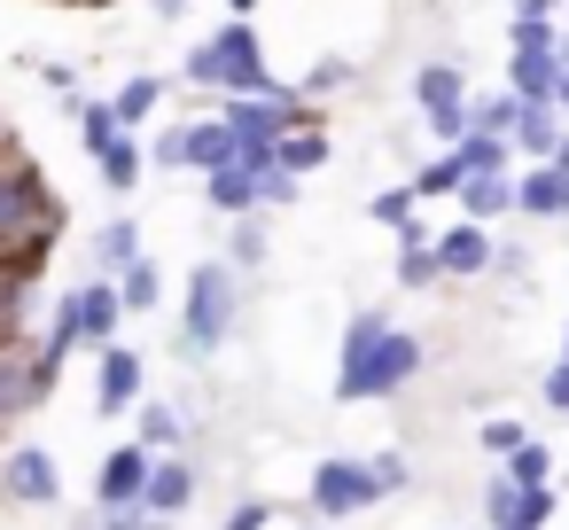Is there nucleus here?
<instances>
[{
	"instance_id": "f257e3e1",
	"label": "nucleus",
	"mask_w": 569,
	"mask_h": 530,
	"mask_svg": "<svg viewBox=\"0 0 569 530\" xmlns=\"http://www.w3.org/2000/svg\"><path fill=\"white\" fill-rule=\"evenodd\" d=\"M421 336L398 328L390 312H351L343 336H336V398L359 406V398H398L413 374H421Z\"/></svg>"
},
{
	"instance_id": "f03ea898",
	"label": "nucleus",
	"mask_w": 569,
	"mask_h": 530,
	"mask_svg": "<svg viewBox=\"0 0 569 530\" xmlns=\"http://www.w3.org/2000/svg\"><path fill=\"white\" fill-rule=\"evenodd\" d=\"M180 79L203 87V94H266L273 87V48H266V32L250 17H227L211 40L188 48V71Z\"/></svg>"
},
{
	"instance_id": "7ed1b4c3",
	"label": "nucleus",
	"mask_w": 569,
	"mask_h": 530,
	"mask_svg": "<svg viewBox=\"0 0 569 530\" xmlns=\"http://www.w3.org/2000/svg\"><path fill=\"white\" fill-rule=\"evenodd\" d=\"M234 320H242V273L227 258L188 266V281H180V359H211L234 336Z\"/></svg>"
},
{
	"instance_id": "20e7f679",
	"label": "nucleus",
	"mask_w": 569,
	"mask_h": 530,
	"mask_svg": "<svg viewBox=\"0 0 569 530\" xmlns=\"http://www.w3.org/2000/svg\"><path fill=\"white\" fill-rule=\"evenodd\" d=\"M468 102H476V94H468V71H460L452 56H421V63H413V110L429 118V133H437L445 149L468 133Z\"/></svg>"
},
{
	"instance_id": "39448f33",
	"label": "nucleus",
	"mask_w": 569,
	"mask_h": 530,
	"mask_svg": "<svg viewBox=\"0 0 569 530\" xmlns=\"http://www.w3.org/2000/svg\"><path fill=\"white\" fill-rule=\"evenodd\" d=\"M561 79V24H515L507 40V94L515 102H553Z\"/></svg>"
},
{
	"instance_id": "423d86ee",
	"label": "nucleus",
	"mask_w": 569,
	"mask_h": 530,
	"mask_svg": "<svg viewBox=\"0 0 569 530\" xmlns=\"http://www.w3.org/2000/svg\"><path fill=\"white\" fill-rule=\"evenodd\" d=\"M305 507H312L320 522H343V514H367V507H382V483L367 476V460H351V452H328V460L312 468V491H305Z\"/></svg>"
},
{
	"instance_id": "0eeeda50",
	"label": "nucleus",
	"mask_w": 569,
	"mask_h": 530,
	"mask_svg": "<svg viewBox=\"0 0 569 530\" xmlns=\"http://www.w3.org/2000/svg\"><path fill=\"white\" fill-rule=\"evenodd\" d=\"M0 499H9V507H56L63 499L56 452L48 444H9V452H0Z\"/></svg>"
},
{
	"instance_id": "6e6552de",
	"label": "nucleus",
	"mask_w": 569,
	"mask_h": 530,
	"mask_svg": "<svg viewBox=\"0 0 569 530\" xmlns=\"http://www.w3.org/2000/svg\"><path fill=\"white\" fill-rule=\"evenodd\" d=\"M149 398V367L133 343H102L94 351V413H133Z\"/></svg>"
},
{
	"instance_id": "1a4fd4ad",
	"label": "nucleus",
	"mask_w": 569,
	"mask_h": 530,
	"mask_svg": "<svg viewBox=\"0 0 569 530\" xmlns=\"http://www.w3.org/2000/svg\"><path fill=\"white\" fill-rule=\"evenodd\" d=\"M196 483H203V476H196L188 452H149V476H141V499H133V507H149L157 522H180V514L196 507Z\"/></svg>"
},
{
	"instance_id": "9d476101",
	"label": "nucleus",
	"mask_w": 569,
	"mask_h": 530,
	"mask_svg": "<svg viewBox=\"0 0 569 530\" xmlns=\"http://www.w3.org/2000/svg\"><path fill=\"white\" fill-rule=\"evenodd\" d=\"M429 258H437L445 281H483V273H491V227L452 219L445 234H429Z\"/></svg>"
},
{
	"instance_id": "9b49d317",
	"label": "nucleus",
	"mask_w": 569,
	"mask_h": 530,
	"mask_svg": "<svg viewBox=\"0 0 569 530\" xmlns=\"http://www.w3.org/2000/svg\"><path fill=\"white\" fill-rule=\"evenodd\" d=\"M569 133V118L553 110V102H515V118H507V157H522V164H546L553 157V141Z\"/></svg>"
},
{
	"instance_id": "f8f14e48",
	"label": "nucleus",
	"mask_w": 569,
	"mask_h": 530,
	"mask_svg": "<svg viewBox=\"0 0 569 530\" xmlns=\"http://www.w3.org/2000/svg\"><path fill=\"white\" fill-rule=\"evenodd\" d=\"M273 164H281V172H289V180H312V172H320V164H336V133H328V126H320V110H312V118H305V126H289V133H281V141H273Z\"/></svg>"
},
{
	"instance_id": "ddd939ff",
	"label": "nucleus",
	"mask_w": 569,
	"mask_h": 530,
	"mask_svg": "<svg viewBox=\"0 0 569 530\" xmlns=\"http://www.w3.org/2000/svg\"><path fill=\"white\" fill-rule=\"evenodd\" d=\"M141 250H149V242H141V227H133L126 211H118V219H102V227L87 234V266H94V281H118Z\"/></svg>"
},
{
	"instance_id": "4468645a",
	"label": "nucleus",
	"mask_w": 569,
	"mask_h": 530,
	"mask_svg": "<svg viewBox=\"0 0 569 530\" xmlns=\"http://www.w3.org/2000/svg\"><path fill=\"white\" fill-rule=\"evenodd\" d=\"M569 203V172L561 164H522L515 172V219H561Z\"/></svg>"
},
{
	"instance_id": "2eb2a0df",
	"label": "nucleus",
	"mask_w": 569,
	"mask_h": 530,
	"mask_svg": "<svg viewBox=\"0 0 569 530\" xmlns=\"http://www.w3.org/2000/svg\"><path fill=\"white\" fill-rule=\"evenodd\" d=\"M452 196H460V219L491 227V219H507V211H515V164H507V172H468Z\"/></svg>"
},
{
	"instance_id": "dca6fc26",
	"label": "nucleus",
	"mask_w": 569,
	"mask_h": 530,
	"mask_svg": "<svg viewBox=\"0 0 569 530\" xmlns=\"http://www.w3.org/2000/svg\"><path fill=\"white\" fill-rule=\"evenodd\" d=\"M141 476H149V452H141V444H118V452L94 468V507H133V499H141Z\"/></svg>"
},
{
	"instance_id": "f3484780",
	"label": "nucleus",
	"mask_w": 569,
	"mask_h": 530,
	"mask_svg": "<svg viewBox=\"0 0 569 530\" xmlns=\"http://www.w3.org/2000/svg\"><path fill=\"white\" fill-rule=\"evenodd\" d=\"M164 94H172V87H164L157 71H133V79H126V87L110 94V118H118L126 133H141V126H149V118L164 110Z\"/></svg>"
},
{
	"instance_id": "a211bd4d",
	"label": "nucleus",
	"mask_w": 569,
	"mask_h": 530,
	"mask_svg": "<svg viewBox=\"0 0 569 530\" xmlns=\"http://www.w3.org/2000/svg\"><path fill=\"white\" fill-rule=\"evenodd\" d=\"M87 164L102 172V188H110V196H133V188H141V172H149V157H141V133H118V141H110V149H94Z\"/></svg>"
},
{
	"instance_id": "6ab92c4d",
	"label": "nucleus",
	"mask_w": 569,
	"mask_h": 530,
	"mask_svg": "<svg viewBox=\"0 0 569 530\" xmlns=\"http://www.w3.org/2000/svg\"><path fill=\"white\" fill-rule=\"evenodd\" d=\"M133 444H141V452H180V444H188V421H180V406H164V398H141V406H133Z\"/></svg>"
},
{
	"instance_id": "aec40b11",
	"label": "nucleus",
	"mask_w": 569,
	"mask_h": 530,
	"mask_svg": "<svg viewBox=\"0 0 569 530\" xmlns=\"http://www.w3.org/2000/svg\"><path fill=\"white\" fill-rule=\"evenodd\" d=\"M219 258H227V266H234L242 281H250V273H266V266H273V234H266V219H258V211H242Z\"/></svg>"
},
{
	"instance_id": "412c9836",
	"label": "nucleus",
	"mask_w": 569,
	"mask_h": 530,
	"mask_svg": "<svg viewBox=\"0 0 569 530\" xmlns=\"http://www.w3.org/2000/svg\"><path fill=\"white\" fill-rule=\"evenodd\" d=\"M445 157H452V172H460V180H468V172H507V164H515V157H507V141H499V133H476V126H468Z\"/></svg>"
},
{
	"instance_id": "4be33fe9",
	"label": "nucleus",
	"mask_w": 569,
	"mask_h": 530,
	"mask_svg": "<svg viewBox=\"0 0 569 530\" xmlns=\"http://www.w3.org/2000/svg\"><path fill=\"white\" fill-rule=\"evenodd\" d=\"M110 289H118V304H126V312H157V304H164V273H157V258H149V250H141Z\"/></svg>"
},
{
	"instance_id": "5701e85b",
	"label": "nucleus",
	"mask_w": 569,
	"mask_h": 530,
	"mask_svg": "<svg viewBox=\"0 0 569 530\" xmlns=\"http://www.w3.org/2000/svg\"><path fill=\"white\" fill-rule=\"evenodd\" d=\"M390 273H398V289H437V281H445V273H437V258H429V234H421V227H413V234H398Z\"/></svg>"
},
{
	"instance_id": "b1692460",
	"label": "nucleus",
	"mask_w": 569,
	"mask_h": 530,
	"mask_svg": "<svg viewBox=\"0 0 569 530\" xmlns=\"http://www.w3.org/2000/svg\"><path fill=\"white\" fill-rule=\"evenodd\" d=\"M499 476L515 483V491H530V483H553V444H538V437H522L507 460H499Z\"/></svg>"
},
{
	"instance_id": "393cba45",
	"label": "nucleus",
	"mask_w": 569,
	"mask_h": 530,
	"mask_svg": "<svg viewBox=\"0 0 569 530\" xmlns=\"http://www.w3.org/2000/svg\"><path fill=\"white\" fill-rule=\"evenodd\" d=\"M413 211H421L413 180H398V188H375V196H367V219H375V227H398V234H413Z\"/></svg>"
},
{
	"instance_id": "a878e982",
	"label": "nucleus",
	"mask_w": 569,
	"mask_h": 530,
	"mask_svg": "<svg viewBox=\"0 0 569 530\" xmlns=\"http://www.w3.org/2000/svg\"><path fill=\"white\" fill-rule=\"evenodd\" d=\"M546 522H553V483L515 491V530H546Z\"/></svg>"
},
{
	"instance_id": "bb28decb",
	"label": "nucleus",
	"mask_w": 569,
	"mask_h": 530,
	"mask_svg": "<svg viewBox=\"0 0 569 530\" xmlns=\"http://www.w3.org/2000/svg\"><path fill=\"white\" fill-rule=\"evenodd\" d=\"M452 188H460V172H452V157H429V164L413 172V196H421V203H429V196H452Z\"/></svg>"
},
{
	"instance_id": "cd10ccee",
	"label": "nucleus",
	"mask_w": 569,
	"mask_h": 530,
	"mask_svg": "<svg viewBox=\"0 0 569 530\" xmlns=\"http://www.w3.org/2000/svg\"><path fill=\"white\" fill-rule=\"evenodd\" d=\"M367 476H375L382 491H406V483H413V468H406V452H367Z\"/></svg>"
},
{
	"instance_id": "c85d7f7f",
	"label": "nucleus",
	"mask_w": 569,
	"mask_h": 530,
	"mask_svg": "<svg viewBox=\"0 0 569 530\" xmlns=\"http://www.w3.org/2000/svg\"><path fill=\"white\" fill-rule=\"evenodd\" d=\"M94 530H172V522H157L149 507H102V514H94Z\"/></svg>"
},
{
	"instance_id": "c756f323",
	"label": "nucleus",
	"mask_w": 569,
	"mask_h": 530,
	"mask_svg": "<svg viewBox=\"0 0 569 530\" xmlns=\"http://www.w3.org/2000/svg\"><path fill=\"white\" fill-rule=\"evenodd\" d=\"M522 437H530V429H522V421H507V413H499V421H483V452H491V460H507Z\"/></svg>"
},
{
	"instance_id": "7c9ffc66",
	"label": "nucleus",
	"mask_w": 569,
	"mask_h": 530,
	"mask_svg": "<svg viewBox=\"0 0 569 530\" xmlns=\"http://www.w3.org/2000/svg\"><path fill=\"white\" fill-rule=\"evenodd\" d=\"M483 522H491V530L515 522V483H507V476H491V491H483Z\"/></svg>"
},
{
	"instance_id": "2f4dec72",
	"label": "nucleus",
	"mask_w": 569,
	"mask_h": 530,
	"mask_svg": "<svg viewBox=\"0 0 569 530\" xmlns=\"http://www.w3.org/2000/svg\"><path fill=\"white\" fill-rule=\"evenodd\" d=\"M219 530H273V499H234V514Z\"/></svg>"
},
{
	"instance_id": "473e14b6",
	"label": "nucleus",
	"mask_w": 569,
	"mask_h": 530,
	"mask_svg": "<svg viewBox=\"0 0 569 530\" xmlns=\"http://www.w3.org/2000/svg\"><path fill=\"white\" fill-rule=\"evenodd\" d=\"M40 87H48V94H79V63H56V56H48V63H40Z\"/></svg>"
},
{
	"instance_id": "72a5a7b5",
	"label": "nucleus",
	"mask_w": 569,
	"mask_h": 530,
	"mask_svg": "<svg viewBox=\"0 0 569 530\" xmlns=\"http://www.w3.org/2000/svg\"><path fill=\"white\" fill-rule=\"evenodd\" d=\"M538 398H546L553 413H569V359H553V367H546V390H538Z\"/></svg>"
},
{
	"instance_id": "f704fd0d",
	"label": "nucleus",
	"mask_w": 569,
	"mask_h": 530,
	"mask_svg": "<svg viewBox=\"0 0 569 530\" xmlns=\"http://www.w3.org/2000/svg\"><path fill=\"white\" fill-rule=\"evenodd\" d=\"M561 0H515V24H553Z\"/></svg>"
},
{
	"instance_id": "c9c22d12",
	"label": "nucleus",
	"mask_w": 569,
	"mask_h": 530,
	"mask_svg": "<svg viewBox=\"0 0 569 530\" xmlns=\"http://www.w3.org/2000/svg\"><path fill=\"white\" fill-rule=\"evenodd\" d=\"M553 110L569 118V32H561V79H553Z\"/></svg>"
},
{
	"instance_id": "e433bc0d",
	"label": "nucleus",
	"mask_w": 569,
	"mask_h": 530,
	"mask_svg": "<svg viewBox=\"0 0 569 530\" xmlns=\"http://www.w3.org/2000/svg\"><path fill=\"white\" fill-rule=\"evenodd\" d=\"M149 17H157V24H180V17H188V0H149Z\"/></svg>"
},
{
	"instance_id": "4c0bfd02",
	"label": "nucleus",
	"mask_w": 569,
	"mask_h": 530,
	"mask_svg": "<svg viewBox=\"0 0 569 530\" xmlns=\"http://www.w3.org/2000/svg\"><path fill=\"white\" fill-rule=\"evenodd\" d=\"M258 9H266V0H227V17H250V24H258Z\"/></svg>"
},
{
	"instance_id": "58836bf2",
	"label": "nucleus",
	"mask_w": 569,
	"mask_h": 530,
	"mask_svg": "<svg viewBox=\"0 0 569 530\" xmlns=\"http://www.w3.org/2000/svg\"><path fill=\"white\" fill-rule=\"evenodd\" d=\"M561 359H569V336H561Z\"/></svg>"
},
{
	"instance_id": "ea45409f",
	"label": "nucleus",
	"mask_w": 569,
	"mask_h": 530,
	"mask_svg": "<svg viewBox=\"0 0 569 530\" xmlns=\"http://www.w3.org/2000/svg\"><path fill=\"white\" fill-rule=\"evenodd\" d=\"M561 219H569V203H561Z\"/></svg>"
},
{
	"instance_id": "a19ab883",
	"label": "nucleus",
	"mask_w": 569,
	"mask_h": 530,
	"mask_svg": "<svg viewBox=\"0 0 569 530\" xmlns=\"http://www.w3.org/2000/svg\"><path fill=\"white\" fill-rule=\"evenodd\" d=\"M561 9H569V0H561Z\"/></svg>"
},
{
	"instance_id": "79ce46f5",
	"label": "nucleus",
	"mask_w": 569,
	"mask_h": 530,
	"mask_svg": "<svg viewBox=\"0 0 569 530\" xmlns=\"http://www.w3.org/2000/svg\"><path fill=\"white\" fill-rule=\"evenodd\" d=\"M507 530H515V522H507Z\"/></svg>"
}]
</instances>
